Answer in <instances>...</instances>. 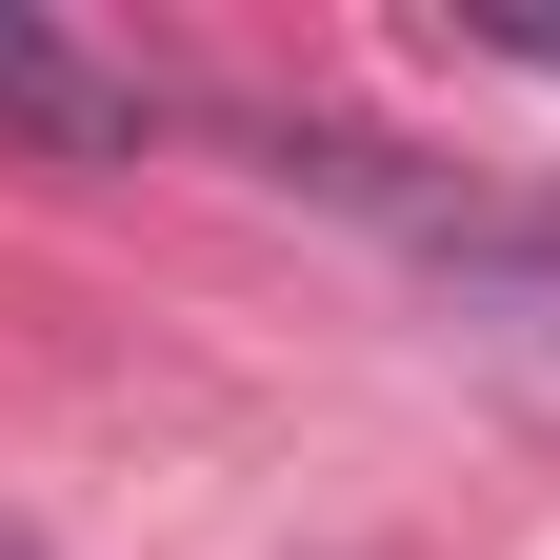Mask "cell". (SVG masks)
Segmentation results:
<instances>
[{"instance_id": "6da1fadb", "label": "cell", "mask_w": 560, "mask_h": 560, "mask_svg": "<svg viewBox=\"0 0 560 560\" xmlns=\"http://www.w3.org/2000/svg\"><path fill=\"white\" fill-rule=\"evenodd\" d=\"M0 140H40V161H140V81L101 40H60L40 0H0Z\"/></svg>"}, {"instance_id": "7a4b0ae2", "label": "cell", "mask_w": 560, "mask_h": 560, "mask_svg": "<svg viewBox=\"0 0 560 560\" xmlns=\"http://www.w3.org/2000/svg\"><path fill=\"white\" fill-rule=\"evenodd\" d=\"M0 560H21V540H0Z\"/></svg>"}]
</instances>
